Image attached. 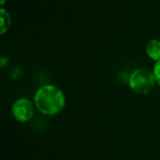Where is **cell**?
I'll use <instances>...</instances> for the list:
<instances>
[{"mask_svg":"<svg viewBox=\"0 0 160 160\" xmlns=\"http://www.w3.org/2000/svg\"><path fill=\"white\" fill-rule=\"evenodd\" d=\"M1 13V29H0V33L4 34L9 27L10 25V18L9 15L8 13V11L4 8H2L0 10Z\"/></svg>","mask_w":160,"mask_h":160,"instance_id":"5b68a950","label":"cell"},{"mask_svg":"<svg viewBox=\"0 0 160 160\" xmlns=\"http://www.w3.org/2000/svg\"><path fill=\"white\" fill-rule=\"evenodd\" d=\"M34 109L31 101L27 98L18 99L12 107V114L19 122H26L33 116Z\"/></svg>","mask_w":160,"mask_h":160,"instance_id":"3957f363","label":"cell"},{"mask_svg":"<svg viewBox=\"0 0 160 160\" xmlns=\"http://www.w3.org/2000/svg\"><path fill=\"white\" fill-rule=\"evenodd\" d=\"M4 2H5V0H1V4H4Z\"/></svg>","mask_w":160,"mask_h":160,"instance_id":"52a82bcc","label":"cell"},{"mask_svg":"<svg viewBox=\"0 0 160 160\" xmlns=\"http://www.w3.org/2000/svg\"><path fill=\"white\" fill-rule=\"evenodd\" d=\"M154 74L156 77V81L158 82V83L160 85V60L158 61L155 65L154 68Z\"/></svg>","mask_w":160,"mask_h":160,"instance_id":"8992f818","label":"cell"},{"mask_svg":"<svg viewBox=\"0 0 160 160\" xmlns=\"http://www.w3.org/2000/svg\"><path fill=\"white\" fill-rule=\"evenodd\" d=\"M35 103L40 112L47 115H54L65 107V97L58 87L46 85L37 92Z\"/></svg>","mask_w":160,"mask_h":160,"instance_id":"6da1fadb","label":"cell"},{"mask_svg":"<svg viewBox=\"0 0 160 160\" xmlns=\"http://www.w3.org/2000/svg\"><path fill=\"white\" fill-rule=\"evenodd\" d=\"M147 54L150 58L156 61L160 60V41L158 39H154L147 44L146 47Z\"/></svg>","mask_w":160,"mask_h":160,"instance_id":"277c9868","label":"cell"},{"mask_svg":"<svg viewBox=\"0 0 160 160\" xmlns=\"http://www.w3.org/2000/svg\"><path fill=\"white\" fill-rule=\"evenodd\" d=\"M155 74L147 68H139L135 70L129 78L131 89L142 95L150 93L155 87Z\"/></svg>","mask_w":160,"mask_h":160,"instance_id":"7a4b0ae2","label":"cell"}]
</instances>
